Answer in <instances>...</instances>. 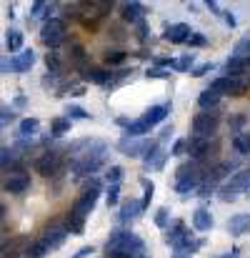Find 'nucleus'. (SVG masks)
Instances as JSON below:
<instances>
[{
  "mask_svg": "<svg viewBox=\"0 0 250 258\" xmlns=\"http://www.w3.org/2000/svg\"><path fill=\"white\" fill-rule=\"evenodd\" d=\"M143 251H145V243L133 231L115 228L110 233V238L105 241V253H108V258H140Z\"/></svg>",
  "mask_w": 250,
  "mask_h": 258,
  "instance_id": "f257e3e1",
  "label": "nucleus"
},
{
  "mask_svg": "<svg viewBox=\"0 0 250 258\" xmlns=\"http://www.w3.org/2000/svg\"><path fill=\"white\" fill-rule=\"evenodd\" d=\"M40 40L48 45V48H58L63 40H65V23L53 18V20H45L43 30H40Z\"/></svg>",
  "mask_w": 250,
  "mask_h": 258,
  "instance_id": "f03ea898",
  "label": "nucleus"
},
{
  "mask_svg": "<svg viewBox=\"0 0 250 258\" xmlns=\"http://www.w3.org/2000/svg\"><path fill=\"white\" fill-rule=\"evenodd\" d=\"M98 196H100V183L93 180L83 190V196L73 203V213H78V216H83V218L88 213H93V208H95V203H98Z\"/></svg>",
  "mask_w": 250,
  "mask_h": 258,
  "instance_id": "7ed1b4c3",
  "label": "nucleus"
},
{
  "mask_svg": "<svg viewBox=\"0 0 250 258\" xmlns=\"http://www.w3.org/2000/svg\"><path fill=\"white\" fill-rule=\"evenodd\" d=\"M218 131V115L215 113H198L193 118V138H208Z\"/></svg>",
  "mask_w": 250,
  "mask_h": 258,
  "instance_id": "20e7f679",
  "label": "nucleus"
},
{
  "mask_svg": "<svg viewBox=\"0 0 250 258\" xmlns=\"http://www.w3.org/2000/svg\"><path fill=\"white\" fill-rule=\"evenodd\" d=\"M153 146H155L153 141H145V138H128V136H125V138L118 143V151H120L123 156H130V158H140V156L145 158V153H148Z\"/></svg>",
  "mask_w": 250,
  "mask_h": 258,
  "instance_id": "39448f33",
  "label": "nucleus"
},
{
  "mask_svg": "<svg viewBox=\"0 0 250 258\" xmlns=\"http://www.w3.org/2000/svg\"><path fill=\"white\" fill-rule=\"evenodd\" d=\"M248 81L245 78H230V76H225V78H218V81H213L210 83V88L213 90H218L220 95L223 93H230V95H245V90H248Z\"/></svg>",
  "mask_w": 250,
  "mask_h": 258,
  "instance_id": "423d86ee",
  "label": "nucleus"
},
{
  "mask_svg": "<svg viewBox=\"0 0 250 258\" xmlns=\"http://www.w3.org/2000/svg\"><path fill=\"white\" fill-rule=\"evenodd\" d=\"M35 171L40 173V175H55V173L60 171V153L58 151H45L38 161H35Z\"/></svg>",
  "mask_w": 250,
  "mask_h": 258,
  "instance_id": "0eeeda50",
  "label": "nucleus"
},
{
  "mask_svg": "<svg viewBox=\"0 0 250 258\" xmlns=\"http://www.w3.org/2000/svg\"><path fill=\"white\" fill-rule=\"evenodd\" d=\"M143 211H145V208H143V201H135V198H130V201H125V203L120 206V213H118V221H120L123 226H128V223H133V221H138Z\"/></svg>",
  "mask_w": 250,
  "mask_h": 258,
  "instance_id": "6e6552de",
  "label": "nucleus"
},
{
  "mask_svg": "<svg viewBox=\"0 0 250 258\" xmlns=\"http://www.w3.org/2000/svg\"><path fill=\"white\" fill-rule=\"evenodd\" d=\"M65 238H68V228H65V226H50V228H45V233H43V241L48 243L50 251L60 248V246L65 243Z\"/></svg>",
  "mask_w": 250,
  "mask_h": 258,
  "instance_id": "1a4fd4ad",
  "label": "nucleus"
},
{
  "mask_svg": "<svg viewBox=\"0 0 250 258\" xmlns=\"http://www.w3.org/2000/svg\"><path fill=\"white\" fill-rule=\"evenodd\" d=\"M30 188V175L23 171H15L8 180H5V190L8 193H15V196H20V193H25Z\"/></svg>",
  "mask_w": 250,
  "mask_h": 258,
  "instance_id": "9d476101",
  "label": "nucleus"
},
{
  "mask_svg": "<svg viewBox=\"0 0 250 258\" xmlns=\"http://www.w3.org/2000/svg\"><path fill=\"white\" fill-rule=\"evenodd\" d=\"M190 35H193V30L185 23H175V25L165 28V40H170V43H188Z\"/></svg>",
  "mask_w": 250,
  "mask_h": 258,
  "instance_id": "9b49d317",
  "label": "nucleus"
},
{
  "mask_svg": "<svg viewBox=\"0 0 250 258\" xmlns=\"http://www.w3.org/2000/svg\"><path fill=\"white\" fill-rule=\"evenodd\" d=\"M228 233L230 236H245L250 233V213H238L228 221Z\"/></svg>",
  "mask_w": 250,
  "mask_h": 258,
  "instance_id": "f8f14e48",
  "label": "nucleus"
},
{
  "mask_svg": "<svg viewBox=\"0 0 250 258\" xmlns=\"http://www.w3.org/2000/svg\"><path fill=\"white\" fill-rule=\"evenodd\" d=\"M188 153L193 161H203L210 153V141L208 138H190L188 141Z\"/></svg>",
  "mask_w": 250,
  "mask_h": 258,
  "instance_id": "ddd939ff",
  "label": "nucleus"
},
{
  "mask_svg": "<svg viewBox=\"0 0 250 258\" xmlns=\"http://www.w3.org/2000/svg\"><path fill=\"white\" fill-rule=\"evenodd\" d=\"M10 63H13V71H15V73H25V71H30V68L35 66V53L28 48V50L18 53Z\"/></svg>",
  "mask_w": 250,
  "mask_h": 258,
  "instance_id": "4468645a",
  "label": "nucleus"
},
{
  "mask_svg": "<svg viewBox=\"0 0 250 258\" xmlns=\"http://www.w3.org/2000/svg\"><path fill=\"white\" fill-rule=\"evenodd\" d=\"M165 158H168V153H163V148L155 143V146L145 153V158H143V161H145V166H150V168L160 171V168H163V163H165Z\"/></svg>",
  "mask_w": 250,
  "mask_h": 258,
  "instance_id": "2eb2a0df",
  "label": "nucleus"
},
{
  "mask_svg": "<svg viewBox=\"0 0 250 258\" xmlns=\"http://www.w3.org/2000/svg\"><path fill=\"white\" fill-rule=\"evenodd\" d=\"M123 18L128 20V23H140L143 18H145V8L140 5V3H125L123 5Z\"/></svg>",
  "mask_w": 250,
  "mask_h": 258,
  "instance_id": "dca6fc26",
  "label": "nucleus"
},
{
  "mask_svg": "<svg viewBox=\"0 0 250 258\" xmlns=\"http://www.w3.org/2000/svg\"><path fill=\"white\" fill-rule=\"evenodd\" d=\"M193 228L195 231H210L213 228V216H210L208 208H198L193 213Z\"/></svg>",
  "mask_w": 250,
  "mask_h": 258,
  "instance_id": "f3484780",
  "label": "nucleus"
},
{
  "mask_svg": "<svg viewBox=\"0 0 250 258\" xmlns=\"http://www.w3.org/2000/svg\"><path fill=\"white\" fill-rule=\"evenodd\" d=\"M83 81H88V83H98V86H105V83H113V76L105 73V71H100V68H85Z\"/></svg>",
  "mask_w": 250,
  "mask_h": 258,
  "instance_id": "a211bd4d",
  "label": "nucleus"
},
{
  "mask_svg": "<svg viewBox=\"0 0 250 258\" xmlns=\"http://www.w3.org/2000/svg\"><path fill=\"white\" fill-rule=\"evenodd\" d=\"M168 113H170V103H163V105H153V108H148L143 118H145V120H148L150 125H155V123L165 120Z\"/></svg>",
  "mask_w": 250,
  "mask_h": 258,
  "instance_id": "6ab92c4d",
  "label": "nucleus"
},
{
  "mask_svg": "<svg viewBox=\"0 0 250 258\" xmlns=\"http://www.w3.org/2000/svg\"><path fill=\"white\" fill-rule=\"evenodd\" d=\"M150 128H153V125H150L145 118H138V120H133V123L128 125L125 133H128V138H143L145 133H150Z\"/></svg>",
  "mask_w": 250,
  "mask_h": 258,
  "instance_id": "aec40b11",
  "label": "nucleus"
},
{
  "mask_svg": "<svg viewBox=\"0 0 250 258\" xmlns=\"http://www.w3.org/2000/svg\"><path fill=\"white\" fill-rule=\"evenodd\" d=\"M220 98H223V95H220L218 90L208 88V90H203V93H200V98H198V105L208 110V108H215V105L220 103Z\"/></svg>",
  "mask_w": 250,
  "mask_h": 258,
  "instance_id": "412c9836",
  "label": "nucleus"
},
{
  "mask_svg": "<svg viewBox=\"0 0 250 258\" xmlns=\"http://www.w3.org/2000/svg\"><path fill=\"white\" fill-rule=\"evenodd\" d=\"M193 175H203L198 161H188V163H183V166L175 171V178H178V180H185V178H193Z\"/></svg>",
  "mask_w": 250,
  "mask_h": 258,
  "instance_id": "4be33fe9",
  "label": "nucleus"
},
{
  "mask_svg": "<svg viewBox=\"0 0 250 258\" xmlns=\"http://www.w3.org/2000/svg\"><path fill=\"white\" fill-rule=\"evenodd\" d=\"M65 228H68V233L80 236V233H83V228H85V218L70 211V213H68V223H65Z\"/></svg>",
  "mask_w": 250,
  "mask_h": 258,
  "instance_id": "5701e85b",
  "label": "nucleus"
},
{
  "mask_svg": "<svg viewBox=\"0 0 250 258\" xmlns=\"http://www.w3.org/2000/svg\"><path fill=\"white\" fill-rule=\"evenodd\" d=\"M233 148H235V153H240V156H250V133H238V136L233 138Z\"/></svg>",
  "mask_w": 250,
  "mask_h": 258,
  "instance_id": "b1692460",
  "label": "nucleus"
},
{
  "mask_svg": "<svg viewBox=\"0 0 250 258\" xmlns=\"http://www.w3.org/2000/svg\"><path fill=\"white\" fill-rule=\"evenodd\" d=\"M50 133H53L55 138L70 133V118H55V120L50 123Z\"/></svg>",
  "mask_w": 250,
  "mask_h": 258,
  "instance_id": "393cba45",
  "label": "nucleus"
},
{
  "mask_svg": "<svg viewBox=\"0 0 250 258\" xmlns=\"http://www.w3.org/2000/svg\"><path fill=\"white\" fill-rule=\"evenodd\" d=\"M240 193H243V190H238V188H233L230 183H225V185L218 190V198H220L223 203H233V201L240 198Z\"/></svg>",
  "mask_w": 250,
  "mask_h": 258,
  "instance_id": "a878e982",
  "label": "nucleus"
},
{
  "mask_svg": "<svg viewBox=\"0 0 250 258\" xmlns=\"http://www.w3.org/2000/svg\"><path fill=\"white\" fill-rule=\"evenodd\" d=\"M5 45H8V50H10V53L20 50V48H23V33H20V30H8Z\"/></svg>",
  "mask_w": 250,
  "mask_h": 258,
  "instance_id": "bb28decb",
  "label": "nucleus"
},
{
  "mask_svg": "<svg viewBox=\"0 0 250 258\" xmlns=\"http://www.w3.org/2000/svg\"><path fill=\"white\" fill-rule=\"evenodd\" d=\"M18 131H20V136H23V138L35 136V133H38V118H25V120H20Z\"/></svg>",
  "mask_w": 250,
  "mask_h": 258,
  "instance_id": "cd10ccee",
  "label": "nucleus"
},
{
  "mask_svg": "<svg viewBox=\"0 0 250 258\" xmlns=\"http://www.w3.org/2000/svg\"><path fill=\"white\" fill-rule=\"evenodd\" d=\"M233 55H238V58L248 60V58H250V38H243V40H238V43H235Z\"/></svg>",
  "mask_w": 250,
  "mask_h": 258,
  "instance_id": "c85d7f7f",
  "label": "nucleus"
},
{
  "mask_svg": "<svg viewBox=\"0 0 250 258\" xmlns=\"http://www.w3.org/2000/svg\"><path fill=\"white\" fill-rule=\"evenodd\" d=\"M193 60H195V55H193V53H188V55H183V58L173 60V63H170V68H173V71H180V73H183V71H188V68L193 66Z\"/></svg>",
  "mask_w": 250,
  "mask_h": 258,
  "instance_id": "c756f323",
  "label": "nucleus"
},
{
  "mask_svg": "<svg viewBox=\"0 0 250 258\" xmlns=\"http://www.w3.org/2000/svg\"><path fill=\"white\" fill-rule=\"evenodd\" d=\"M65 113H68V118H70V120H88V118H90V113L83 110L80 105H68V108H65Z\"/></svg>",
  "mask_w": 250,
  "mask_h": 258,
  "instance_id": "7c9ffc66",
  "label": "nucleus"
},
{
  "mask_svg": "<svg viewBox=\"0 0 250 258\" xmlns=\"http://www.w3.org/2000/svg\"><path fill=\"white\" fill-rule=\"evenodd\" d=\"M48 251H50V248H48V243H45V241L40 238V241H35V243H33L30 248H28V256H33V258H43L45 253H48Z\"/></svg>",
  "mask_w": 250,
  "mask_h": 258,
  "instance_id": "2f4dec72",
  "label": "nucleus"
},
{
  "mask_svg": "<svg viewBox=\"0 0 250 258\" xmlns=\"http://www.w3.org/2000/svg\"><path fill=\"white\" fill-rule=\"evenodd\" d=\"M140 185L145 188V198H143V208H148V206H150V198H153V193H155V185H153V180H148V178H140Z\"/></svg>",
  "mask_w": 250,
  "mask_h": 258,
  "instance_id": "473e14b6",
  "label": "nucleus"
},
{
  "mask_svg": "<svg viewBox=\"0 0 250 258\" xmlns=\"http://www.w3.org/2000/svg\"><path fill=\"white\" fill-rule=\"evenodd\" d=\"M105 178H108V183H110V185H118V180L123 178V168H120V166H110L108 173H105Z\"/></svg>",
  "mask_w": 250,
  "mask_h": 258,
  "instance_id": "72a5a7b5",
  "label": "nucleus"
},
{
  "mask_svg": "<svg viewBox=\"0 0 250 258\" xmlns=\"http://www.w3.org/2000/svg\"><path fill=\"white\" fill-rule=\"evenodd\" d=\"M118 198H120V185H110V188H108V193H105L108 206H110V208H113V206H118Z\"/></svg>",
  "mask_w": 250,
  "mask_h": 258,
  "instance_id": "f704fd0d",
  "label": "nucleus"
},
{
  "mask_svg": "<svg viewBox=\"0 0 250 258\" xmlns=\"http://www.w3.org/2000/svg\"><path fill=\"white\" fill-rule=\"evenodd\" d=\"M105 60H108L110 66H118V63L125 60V53H123V50H108V53H105Z\"/></svg>",
  "mask_w": 250,
  "mask_h": 258,
  "instance_id": "c9c22d12",
  "label": "nucleus"
},
{
  "mask_svg": "<svg viewBox=\"0 0 250 258\" xmlns=\"http://www.w3.org/2000/svg\"><path fill=\"white\" fill-rule=\"evenodd\" d=\"M168 216H170V211H168L165 206L158 208V213H155V226H158V228H165L168 226Z\"/></svg>",
  "mask_w": 250,
  "mask_h": 258,
  "instance_id": "e433bc0d",
  "label": "nucleus"
},
{
  "mask_svg": "<svg viewBox=\"0 0 250 258\" xmlns=\"http://www.w3.org/2000/svg\"><path fill=\"white\" fill-rule=\"evenodd\" d=\"M33 18H45V13H48V3H43V0H38V3H33Z\"/></svg>",
  "mask_w": 250,
  "mask_h": 258,
  "instance_id": "4c0bfd02",
  "label": "nucleus"
},
{
  "mask_svg": "<svg viewBox=\"0 0 250 258\" xmlns=\"http://www.w3.org/2000/svg\"><path fill=\"white\" fill-rule=\"evenodd\" d=\"M45 63H48L50 73H58V71H60V60H58V53H48V55H45Z\"/></svg>",
  "mask_w": 250,
  "mask_h": 258,
  "instance_id": "58836bf2",
  "label": "nucleus"
},
{
  "mask_svg": "<svg viewBox=\"0 0 250 258\" xmlns=\"http://www.w3.org/2000/svg\"><path fill=\"white\" fill-rule=\"evenodd\" d=\"M210 71H215V66H213V63H203V66H198L195 71H190V76H193V78H203V76L210 73Z\"/></svg>",
  "mask_w": 250,
  "mask_h": 258,
  "instance_id": "ea45409f",
  "label": "nucleus"
},
{
  "mask_svg": "<svg viewBox=\"0 0 250 258\" xmlns=\"http://www.w3.org/2000/svg\"><path fill=\"white\" fill-rule=\"evenodd\" d=\"M188 45H193V48H203V45H208V40H205V35H200V33H195V30H193V35H190Z\"/></svg>",
  "mask_w": 250,
  "mask_h": 258,
  "instance_id": "a19ab883",
  "label": "nucleus"
},
{
  "mask_svg": "<svg viewBox=\"0 0 250 258\" xmlns=\"http://www.w3.org/2000/svg\"><path fill=\"white\" fill-rule=\"evenodd\" d=\"M13 158H15V151H10V148H3L0 151V163H3L5 171H8V163H13Z\"/></svg>",
  "mask_w": 250,
  "mask_h": 258,
  "instance_id": "79ce46f5",
  "label": "nucleus"
},
{
  "mask_svg": "<svg viewBox=\"0 0 250 258\" xmlns=\"http://www.w3.org/2000/svg\"><path fill=\"white\" fill-rule=\"evenodd\" d=\"M0 113H3V115H0V123H3V125H8V123H13V118H15V113H13V108H8V105H3V108H0Z\"/></svg>",
  "mask_w": 250,
  "mask_h": 258,
  "instance_id": "37998d69",
  "label": "nucleus"
},
{
  "mask_svg": "<svg viewBox=\"0 0 250 258\" xmlns=\"http://www.w3.org/2000/svg\"><path fill=\"white\" fill-rule=\"evenodd\" d=\"M185 151H188V141H183V138H180V141H175V143H173L170 156H183Z\"/></svg>",
  "mask_w": 250,
  "mask_h": 258,
  "instance_id": "c03bdc74",
  "label": "nucleus"
},
{
  "mask_svg": "<svg viewBox=\"0 0 250 258\" xmlns=\"http://www.w3.org/2000/svg\"><path fill=\"white\" fill-rule=\"evenodd\" d=\"M145 76H148V78H168L170 71H168V68H148Z\"/></svg>",
  "mask_w": 250,
  "mask_h": 258,
  "instance_id": "a18cd8bd",
  "label": "nucleus"
},
{
  "mask_svg": "<svg viewBox=\"0 0 250 258\" xmlns=\"http://www.w3.org/2000/svg\"><path fill=\"white\" fill-rule=\"evenodd\" d=\"M70 55H73V60H75V63H85L83 45H73V48H70Z\"/></svg>",
  "mask_w": 250,
  "mask_h": 258,
  "instance_id": "49530a36",
  "label": "nucleus"
},
{
  "mask_svg": "<svg viewBox=\"0 0 250 258\" xmlns=\"http://www.w3.org/2000/svg\"><path fill=\"white\" fill-rule=\"evenodd\" d=\"M138 38H140V40H145V38H148V23H145V18L138 23Z\"/></svg>",
  "mask_w": 250,
  "mask_h": 258,
  "instance_id": "de8ad7c7",
  "label": "nucleus"
},
{
  "mask_svg": "<svg viewBox=\"0 0 250 258\" xmlns=\"http://www.w3.org/2000/svg\"><path fill=\"white\" fill-rule=\"evenodd\" d=\"M90 253H95V248H93V246H83L73 258H90Z\"/></svg>",
  "mask_w": 250,
  "mask_h": 258,
  "instance_id": "09e8293b",
  "label": "nucleus"
},
{
  "mask_svg": "<svg viewBox=\"0 0 250 258\" xmlns=\"http://www.w3.org/2000/svg\"><path fill=\"white\" fill-rule=\"evenodd\" d=\"M170 133H173V125H168V128H163V133H160V143H165L168 138H170Z\"/></svg>",
  "mask_w": 250,
  "mask_h": 258,
  "instance_id": "8fccbe9b",
  "label": "nucleus"
},
{
  "mask_svg": "<svg viewBox=\"0 0 250 258\" xmlns=\"http://www.w3.org/2000/svg\"><path fill=\"white\" fill-rule=\"evenodd\" d=\"M220 258H240V251H238V248H230L228 253H223Z\"/></svg>",
  "mask_w": 250,
  "mask_h": 258,
  "instance_id": "3c124183",
  "label": "nucleus"
},
{
  "mask_svg": "<svg viewBox=\"0 0 250 258\" xmlns=\"http://www.w3.org/2000/svg\"><path fill=\"white\" fill-rule=\"evenodd\" d=\"M208 8H210V10H213V13H215V15H223V13H220V8H218V3H215V0H208Z\"/></svg>",
  "mask_w": 250,
  "mask_h": 258,
  "instance_id": "603ef678",
  "label": "nucleus"
},
{
  "mask_svg": "<svg viewBox=\"0 0 250 258\" xmlns=\"http://www.w3.org/2000/svg\"><path fill=\"white\" fill-rule=\"evenodd\" d=\"M225 23H228L230 28H235V23H238V20H235V15H233V13H225Z\"/></svg>",
  "mask_w": 250,
  "mask_h": 258,
  "instance_id": "864d4df0",
  "label": "nucleus"
},
{
  "mask_svg": "<svg viewBox=\"0 0 250 258\" xmlns=\"http://www.w3.org/2000/svg\"><path fill=\"white\" fill-rule=\"evenodd\" d=\"M25 103H28V100H25V95H18V98H15V105H18V108H23Z\"/></svg>",
  "mask_w": 250,
  "mask_h": 258,
  "instance_id": "5fc2aeb1",
  "label": "nucleus"
},
{
  "mask_svg": "<svg viewBox=\"0 0 250 258\" xmlns=\"http://www.w3.org/2000/svg\"><path fill=\"white\" fill-rule=\"evenodd\" d=\"M25 258H33V256H28V253H25Z\"/></svg>",
  "mask_w": 250,
  "mask_h": 258,
  "instance_id": "6e6d98bb",
  "label": "nucleus"
},
{
  "mask_svg": "<svg viewBox=\"0 0 250 258\" xmlns=\"http://www.w3.org/2000/svg\"><path fill=\"white\" fill-rule=\"evenodd\" d=\"M140 258H148V256H140Z\"/></svg>",
  "mask_w": 250,
  "mask_h": 258,
  "instance_id": "4d7b16f0",
  "label": "nucleus"
}]
</instances>
